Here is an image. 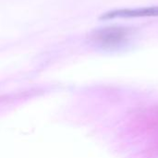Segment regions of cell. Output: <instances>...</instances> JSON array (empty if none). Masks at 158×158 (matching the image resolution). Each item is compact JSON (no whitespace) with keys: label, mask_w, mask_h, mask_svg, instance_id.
I'll list each match as a JSON object with an SVG mask.
<instances>
[{"label":"cell","mask_w":158,"mask_h":158,"mask_svg":"<svg viewBox=\"0 0 158 158\" xmlns=\"http://www.w3.org/2000/svg\"><path fill=\"white\" fill-rule=\"evenodd\" d=\"M131 35V30L125 27H106L95 31L92 38L94 43L106 49L118 48L125 44Z\"/></svg>","instance_id":"6da1fadb"},{"label":"cell","mask_w":158,"mask_h":158,"mask_svg":"<svg viewBox=\"0 0 158 158\" xmlns=\"http://www.w3.org/2000/svg\"><path fill=\"white\" fill-rule=\"evenodd\" d=\"M139 129L148 140L149 151L158 154V110L145 114L139 120Z\"/></svg>","instance_id":"7a4b0ae2"},{"label":"cell","mask_w":158,"mask_h":158,"mask_svg":"<svg viewBox=\"0 0 158 158\" xmlns=\"http://www.w3.org/2000/svg\"><path fill=\"white\" fill-rule=\"evenodd\" d=\"M143 17H158V6L140 7L132 9H117L106 12L101 16V19H128V18H143Z\"/></svg>","instance_id":"3957f363"}]
</instances>
